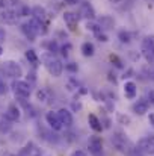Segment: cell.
<instances>
[{
	"instance_id": "6da1fadb",
	"label": "cell",
	"mask_w": 154,
	"mask_h": 156,
	"mask_svg": "<svg viewBox=\"0 0 154 156\" xmlns=\"http://www.w3.org/2000/svg\"><path fill=\"white\" fill-rule=\"evenodd\" d=\"M41 61H43V64H44V67H46V70L49 71V74L53 76V77H59V76H62V71H63V65H62V62L53 55V53H44L43 56H41Z\"/></svg>"
},
{
	"instance_id": "7a4b0ae2",
	"label": "cell",
	"mask_w": 154,
	"mask_h": 156,
	"mask_svg": "<svg viewBox=\"0 0 154 156\" xmlns=\"http://www.w3.org/2000/svg\"><path fill=\"white\" fill-rule=\"evenodd\" d=\"M0 73L11 79H20L23 76V68L14 61H5L0 64Z\"/></svg>"
},
{
	"instance_id": "3957f363",
	"label": "cell",
	"mask_w": 154,
	"mask_h": 156,
	"mask_svg": "<svg viewBox=\"0 0 154 156\" xmlns=\"http://www.w3.org/2000/svg\"><path fill=\"white\" fill-rule=\"evenodd\" d=\"M112 144L119 150V152H122V153H125V155H128L136 146H133L130 141H128V138L124 135V133H121V132H115L113 133V136H112Z\"/></svg>"
},
{
	"instance_id": "277c9868",
	"label": "cell",
	"mask_w": 154,
	"mask_h": 156,
	"mask_svg": "<svg viewBox=\"0 0 154 156\" xmlns=\"http://www.w3.org/2000/svg\"><path fill=\"white\" fill-rule=\"evenodd\" d=\"M11 87H12L15 96L20 97V99H29L30 94H32V87H30V83L26 82V80L15 79V80H12V85H11Z\"/></svg>"
},
{
	"instance_id": "5b68a950",
	"label": "cell",
	"mask_w": 154,
	"mask_h": 156,
	"mask_svg": "<svg viewBox=\"0 0 154 156\" xmlns=\"http://www.w3.org/2000/svg\"><path fill=\"white\" fill-rule=\"evenodd\" d=\"M141 52H142V56L147 59V62L154 64V35H148L142 40Z\"/></svg>"
},
{
	"instance_id": "8992f818",
	"label": "cell",
	"mask_w": 154,
	"mask_h": 156,
	"mask_svg": "<svg viewBox=\"0 0 154 156\" xmlns=\"http://www.w3.org/2000/svg\"><path fill=\"white\" fill-rule=\"evenodd\" d=\"M88 150L92 156H101L103 155V141L100 136L91 135L88 140Z\"/></svg>"
},
{
	"instance_id": "52a82bcc",
	"label": "cell",
	"mask_w": 154,
	"mask_h": 156,
	"mask_svg": "<svg viewBox=\"0 0 154 156\" xmlns=\"http://www.w3.org/2000/svg\"><path fill=\"white\" fill-rule=\"evenodd\" d=\"M136 149H138L142 155L153 156L154 155V140H151V138H142V140H139Z\"/></svg>"
},
{
	"instance_id": "ba28073f",
	"label": "cell",
	"mask_w": 154,
	"mask_h": 156,
	"mask_svg": "<svg viewBox=\"0 0 154 156\" xmlns=\"http://www.w3.org/2000/svg\"><path fill=\"white\" fill-rule=\"evenodd\" d=\"M5 118H6L8 121H11V123L20 121V118H21V111H20V108L15 103H11L6 108V111H5Z\"/></svg>"
},
{
	"instance_id": "9c48e42d",
	"label": "cell",
	"mask_w": 154,
	"mask_h": 156,
	"mask_svg": "<svg viewBox=\"0 0 154 156\" xmlns=\"http://www.w3.org/2000/svg\"><path fill=\"white\" fill-rule=\"evenodd\" d=\"M63 21L65 24L68 26V29L71 32H74L77 29V24H79V15L76 12H71V11H67L63 12Z\"/></svg>"
},
{
	"instance_id": "30bf717a",
	"label": "cell",
	"mask_w": 154,
	"mask_h": 156,
	"mask_svg": "<svg viewBox=\"0 0 154 156\" xmlns=\"http://www.w3.org/2000/svg\"><path fill=\"white\" fill-rule=\"evenodd\" d=\"M56 112H57V117H59V120H60L63 127H71L73 126V114H71V111H68L67 108H60Z\"/></svg>"
},
{
	"instance_id": "8fae6325",
	"label": "cell",
	"mask_w": 154,
	"mask_h": 156,
	"mask_svg": "<svg viewBox=\"0 0 154 156\" xmlns=\"http://www.w3.org/2000/svg\"><path fill=\"white\" fill-rule=\"evenodd\" d=\"M46 121H47V124L50 126L53 130H60L63 127L60 120H59V117H57V112H54V111H49L46 114Z\"/></svg>"
},
{
	"instance_id": "7c38bea8",
	"label": "cell",
	"mask_w": 154,
	"mask_h": 156,
	"mask_svg": "<svg viewBox=\"0 0 154 156\" xmlns=\"http://www.w3.org/2000/svg\"><path fill=\"white\" fill-rule=\"evenodd\" d=\"M80 15L86 20H94L95 18V9L89 2H82L80 3Z\"/></svg>"
},
{
	"instance_id": "4fadbf2b",
	"label": "cell",
	"mask_w": 154,
	"mask_h": 156,
	"mask_svg": "<svg viewBox=\"0 0 154 156\" xmlns=\"http://www.w3.org/2000/svg\"><path fill=\"white\" fill-rule=\"evenodd\" d=\"M136 94H138V87H136V83L132 82V80H127V82L124 83V96H125L128 100H133V99L136 97Z\"/></svg>"
},
{
	"instance_id": "5bb4252c",
	"label": "cell",
	"mask_w": 154,
	"mask_h": 156,
	"mask_svg": "<svg viewBox=\"0 0 154 156\" xmlns=\"http://www.w3.org/2000/svg\"><path fill=\"white\" fill-rule=\"evenodd\" d=\"M148 108H150L148 100H144V99L138 100L136 103L133 105V111H135V114H138V115H144V114H147V112H148Z\"/></svg>"
},
{
	"instance_id": "9a60e30c",
	"label": "cell",
	"mask_w": 154,
	"mask_h": 156,
	"mask_svg": "<svg viewBox=\"0 0 154 156\" xmlns=\"http://www.w3.org/2000/svg\"><path fill=\"white\" fill-rule=\"evenodd\" d=\"M88 123H89V126H91V129L94 130V132H101L103 129V124H101V121L98 120V117L97 115H94V114H89L88 115Z\"/></svg>"
},
{
	"instance_id": "2e32d148",
	"label": "cell",
	"mask_w": 154,
	"mask_h": 156,
	"mask_svg": "<svg viewBox=\"0 0 154 156\" xmlns=\"http://www.w3.org/2000/svg\"><path fill=\"white\" fill-rule=\"evenodd\" d=\"M2 18H3L6 23H9V24H15L17 20H18V14L14 12V11H11V9H6V11L2 12Z\"/></svg>"
},
{
	"instance_id": "e0dca14e",
	"label": "cell",
	"mask_w": 154,
	"mask_h": 156,
	"mask_svg": "<svg viewBox=\"0 0 154 156\" xmlns=\"http://www.w3.org/2000/svg\"><path fill=\"white\" fill-rule=\"evenodd\" d=\"M21 32L24 34V37H26L29 41H35V38H36V32L32 29V26H30L29 23L21 24Z\"/></svg>"
},
{
	"instance_id": "ac0fdd59",
	"label": "cell",
	"mask_w": 154,
	"mask_h": 156,
	"mask_svg": "<svg viewBox=\"0 0 154 156\" xmlns=\"http://www.w3.org/2000/svg\"><path fill=\"white\" fill-rule=\"evenodd\" d=\"M18 156H39V149H36L32 143H29V144L20 152Z\"/></svg>"
},
{
	"instance_id": "d6986e66",
	"label": "cell",
	"mask_w": 154,
	"mask_h": 156,
	"mask_svg": "<svg viewBox=\"0 0 154 156\" xmlns=\"http://www.w3.org/2000/svg\"><path fill=\"white\" fill-rule=\"evenodd\" d=\"M80 52H82V55H83V56L91 58V56H94V53H95V47H94V44H92V43L86 41V43H83V44H82Z\"/></svg>"
},
{
	"instance_id": "ffe728a7",
	"label": "cell",
	"mask_w": 154,
	"mask_h": 156,
	"mask_svg": "<svg viewBox=\"0 0 154 156\" xmlns=\"http://www.w3.org/2000/svg\"><path fill=\"white\" fill-rule=\"evenodd\" d=\"M98 24L101 26V29H112L113 24H115V21H113L112 17H109V15H103L101 18L98 20Z\"/></svg>"
},
{
	"instance_id": "44dd1931",
	"label": "cell",
	"mask_w": 154,
	"mask_h": 156,
	"mask_svg": "<svg viewBox=\"0 0 154 156\" xmlns=\"http://www.w3.org/2000/svg\"><path fill=\"white\" fill-rule=\"evenodd\" d=\"M32 15H33V18L44 21L47 14H46V9H44V8H41V6H35V8L32 9Z\"/></svg>"
},
{
	"instance_id": "7402d4cb",
	"label": "cell",
	"mask_w": 154,
	"mask_h": 156,
	"mask_svg": "<svg viewBox=\"0 0 154 156\" xmlns=\"http://www.w3.org/2000/svg\"><path fill=\"white\" fill-rule=\"evenodd\" d=\"M26 59H27V61H29V62H30L33 67H36V65L39 64V58H38V55H36V52H35V50H32V49L26 52Z\"/></svg>"
},
{
	"instance_id": "603a6c76",
	"label": "cell",
	"mask_w": 154,
	"mask_h": 156,
	"mask_svg": "<svg viewBox=\"0 0 154 156\" xmlns=\"http://www.w3.org/2000/svg\"><path fill=\"white\" fill-rule=\"evenodd\" d=\"M86 29H88V30H91L94 35H97V34L103 32L101 26H100L98 23H94V21H88V23H86Z\"/></svg>"
},
{
	"instance_id": "cb8c5ba5",
	"label": "cell",
	"mask_w": 154,
	"mask_h": 156,
	"mask_svg": "<svg viewBox=\"0 0 154 156\" xmlns=\"http://www.w3.org/2000/svg\"><path fill=\"white\" fill-rule=\"evenodd\" d=\"M118 38H119L121 43H130V41H132V34L127 32V30H121V32L118 34Z\"/></svg>"
},
{
	"instance_id": "d4e9b609",
	"label": "cell",
	"mask_w": 154,
	"mask_h": 156,
	"mask_svg": "<svg viewBox=\"0 0 154 156\" xmlns=\"http://www.w3.org/2000/svg\"><path fill=\"white\" fill-rule=\"evenodd\" d=\"M46 47H47V50H49V53H56L60 50V47H59V44L56 43V41H50V43H47L46 44Z\"/></svg>"
},
{
	"instance_id": "484cf974",
	"label": "cell",
	"mask_w": 154,
	"mask_h": 156,
	"mask_svg": "<svg viewBox=\"0 0 154 156\" xmlns=\"http://www.w3.org/2000/svg\"><path fill=\"white\" fill-rule=\"evenodd\" d=\"M109 3H112L118 9H124L125 8V3H130V0H109Z\"/></svg>"
},
{
	"instance_id": "4316f807",
	"label": "cell",
	"mask_w": 154,
	"mask_h": 156,
	"mask_svg": "<svg viewBox=\"0 0 154 156\" xmlns=\"http://www.w3.org/2000/svg\"><path fill=\"white\" fill-rule=\"evenodd\" d=\"M67 88H68L70 91H77V90L80 88V85H79V82H77L76 79H70L68 83H67Z\"/></svg>"
},
{
	"instance_id": "83f0119b",
	"label": "cell",
	"mask_w": 154,
	"mask_h": 156,
	"mask_svg": "<svg viewBox=\"0 0 154 156\" xmlns=\"http://www.w3.org/2000/svg\"><path fill=\"white\" fill-rule=\"evenodd\" d=\"M116 118H118V121L121 123V124H130V117H127V115H122V114H116Z\"/></svg>"
},
{
	"instance_id": "f1b7e54d",
	"label": "cell",
	"mask_w": 154,
	"mask_h": 156,
	"mask_svg": "<svg viewBox=\"0 0 154 156\" xmlns=\"http://www.w3.org/2000/svg\"><path fill=\"white\" fill-rule=\"evenodd\" d=\"M110 61L115 64V67H118V68H122L124 65H122V61L116 56V55H110Z\"/></svg>"
},
{
	"instance_id": "f546056e",
	"label": "cell",
	"mask_w": 154,
	"mask_h": 156,
	"mask_svg": "<svg viewBox=\"0 0 154 156\" xmlns=\"http://www.w3.org/2000/svg\"><path fill=\"white\" fill-rule=\"evenodd\" d=\"M65 70H68V71H71V73H77V64L70 62V64L65 65Z\"/></svg>"
},
{
	"instance_id": "4dcf8cb0",
	"label": "cell",
	"mask_w": 154,
	"mask_h": 156,
	"mask_svg": "<svg viewBox=\"0 0 154 156\" xmlns=\"http://www.w3.org/2000/svg\"><path fill=\"white\" fill-rule=\"evenodd\" d=\"M8 93V87H6V83L0 79V96H3V94H6Z\"/></svg>"
},
{
	"instance_id": "1f68e13d",
	"label": "cell",
	"mask_w": 154,
	"mask_h": 156,
	"mask_svg": "<svg viewBox=\"0 0 154 156\" xmlns=\"http://www.w3.org/2000/svg\"><path fill=\"white\" fill-rule=\"evenodd\" d=\"M95 38H97L98 41H103V43L109 41V40H107V35H106V34H103V32H100V34H97V35H95Z\"/></svg>"
},
{
	"instance_id": "d6a6232c",
	"label": "cell",
	"mask_w": 154,
	"mask_h": 156,
	"mask_svg": "<svg viewBox=\"0 0 154 156\" xmlns=\"http://www.w3.org/2000/svg\"><path fill=\"white\" fill-rule=\"evenodd\" d=\"M70 49H71V44H67V46H62V47H60V53H62L63 56H67V55H68V50H70Z\"/></svg>"
},
{
	"instance_id": "836d02e7",
	"label": "cell",
	"mask_w": 154,
	"mask_h": 156,
	"mask_svg": "<svg viewBox=\"0 0 154 156\" xmlns=\"http://www.w3.org/2000/svg\"><path fill=\"white\" fill-rule=\"evenodd\" d=\"M148 103L154 106V90H151V91L148 93Z\"/></svg>"
},
{
	"instance_id": "e575fe53",
	"label": "cell",
	"mask_w": 154,
	"mask_h": 156,
	"mask_svg": "<svg viewBox=\"0 0 154 156\" xmlns=\"http://www.w3.org/2000/svg\"><path fill=\"white\" fill-rule=\"evenodd\" d=\"M36 96H38V99H39V100H43V102L46 100V93H44V91H41V90H39V91L36 93Z\"/></svg>"
},
{
	"instance_id": "d590c367",
	"label": "cell",
	"mask_w": 154,
	"mask_h": 156,
	"mask_svg": "<svg viewBox=\"0 0 154 156\" xmlns=\"http://www.w3.org/2000/svg\"><path fill=\"white\" fill-rule=\"evenodd\" d=\"M71 156H86V153H85L83 150H74V152L71 153Z\"/></svg>"
},
{
	"instance_id": "8d00e7d4",
	"label": "cell",
	"mask_w": 154,
	"mask_h": 156,
	"mask_svg": "<svg viewBox=\"0 0 154 156\" xmlns=\"http://www.w3.org/2000/svg\"><path fill=\"white\" fill-rule=\"evenodd\" d=\"M80 0H65V3L67 5H70V6H73V5H77Z\"/></svg>"
},
{
	"instance_id": "74e56055",
	"label": "cell",
	"mask_w": 154,
	"mask_h": 156,
	"mask_svg": "<svg viewBox=\"0 0 154 156\" xmlns=\"http://www.w3.org/2000/svg\"><path fill=\"white\" fill-rule=\"evenodd\" d=\"M148 121H150V124L154 127V114H150V117H148Z\"/></svg>"
},
{
	"instance_id": "f35d334b",
	"label": "cell",
	"mask_w": 154,
	"mask_h": 156,
	"mask_svg": "<svg viewBox=\"0 0 154 156\" xmlns=\"http://www.w3.org/2000/svg\"><path fill=\"white\" fill-rule=\"evenodd\" d=\"M5 40V30H0V43Z\"/></svg>"
},
{
	"instance_id": "ab89813d",
	"label": "cell",
	"mask_w": 154,
	"mask_h": 156,
	"mask_svg": "<svg viewBox=\"0 0 154 156\" xmlns=\"http://www.w3.org/2000/svg\"><path fill=\"white\" fill-rule=\"evenodd\" d=\"M73 108H74V109H80V108H82V105L80 103H74L73 105Z\"/></svg>"
},
{
	"instance_id": "60d3db41",
	"label": "cell",
	"mask_w": 154,
	"mask_h": 156,
	"mask_svg": "<svg viewBox=\"0 0 154 156\" xmlns=\"http://www.w3.org/2000/svg\"><path fill=\"white\" fill-rule=\"evenodd\" d=\"M2 53H3V49H2V46H0V55H2Z\"/></svg>"
}]
</instances>
